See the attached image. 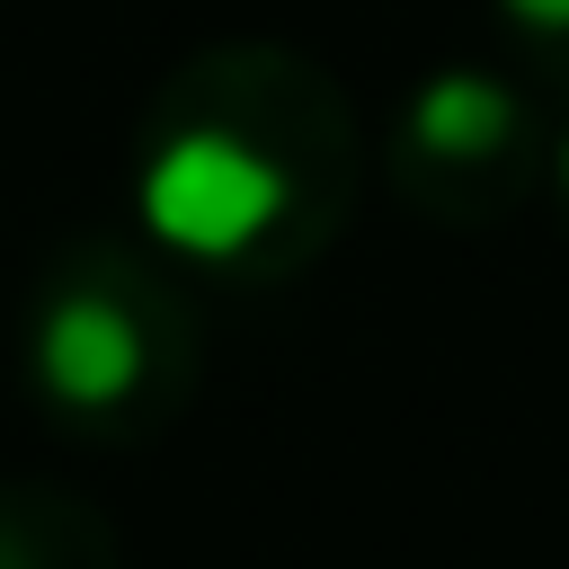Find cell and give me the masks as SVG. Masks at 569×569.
Returning <instances> with one entry per match:
<instances>
[{"label": "cell", "instance_id": "1", "mask_svg": "<svg viewBox=\"0 0 569 569\" xmlns=\"http://www.w3.org/2000/svg\"><path fill=\"white\" fill-rule=\"evenodd\" d=\"M36 373H44L53 409H71L107 436H133L187 382V320H178L169 293H151V276H133L116 258H89L44 302Z\"/></svg>", "mask_w": 569, "mask_h": 569}, {"label": "cell", "instance_id": "2", "mask_svg": "<svg viewBox=\"0 0 569 569\" xmlns=\"http://www.w3.org/2000/svg\"><path fill=\"white\" fill-rule=\"evenodd\" d=\"M142 213L160 222V240L196 258H293L320 231V204H302L293 160H276L231 116H196L160 133L142 169Z\"/></svg>", "mask_w": 569, "mask_h": 569}, {"label": "cell", "instance_id": "3", "mask_svg": "<svg viewBox=\"0 0 569 569\" xmlns=\"http://www.w3.org/2000/svg\"><path fill=\"white\" fill-rule=\"evenodd\" d=\"M0 569H124L116 525L53 489V480H0Z\"/></svg>", "mask_w": 569, "mask_h": 569}, {"label": "cell", "instance_id": "4", "mask_svg": "<svg viewBox=\"0 0 569 569\" xmlns=\"http://www.w3.org/2000/svg\"><path fill=\"white\" fill-rule=\"evenodd\" d=\"M507 133H516V98L489 89V80H471V71H453V80H436V89L418 98V142H427L436 160H480V151H498Z\"/></svg>", "mask_w": 569, "mask_h": 569}, {"label": "cell", "instance_id": "5", "mask_svg": "<svg viewBox=\"0 0 569 569\" xmlns=\"http://www.w3.org/2000/svg\"><path fill=\"white\" fill-rule=\"evenodd\" d=\"M525 27H569V0H507Z\"/></svg>", "mask_w": 569, "mask_h": 569}, {"label": "cell", "instance_id": "6", "mask_svg": "<svg viewBox=\"0 0 569 569\" xmlns=\"http://www.w3.org/2000/svg\"><path fill=\"white\" fill-rule=\"evenodd\" d=\"M560 178H569V160H560Z\"/></svg>", "mask_w": 569, "mask_h": 569}]
</instances>
